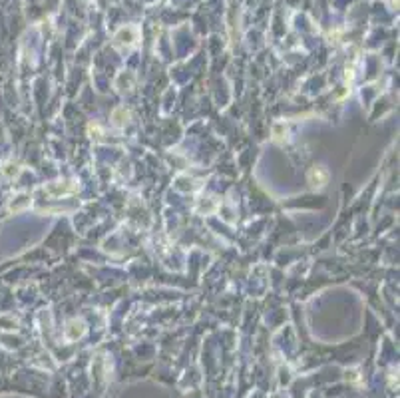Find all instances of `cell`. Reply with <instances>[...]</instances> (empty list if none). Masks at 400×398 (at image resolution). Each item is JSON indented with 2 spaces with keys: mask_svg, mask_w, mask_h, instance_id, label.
Returning a JSON list of instances; mask_svg holds the SVG:
<instances>
[{
  "mask_svg": "<svg viewBox=\"0 0 400 398\" xmlns=\"http://www.w3.org/2000/svg\"><path fill=\"white\" fill-rule=\"evenodd\" d=\"M84 331H86V327H84L82 321H72V323L68 325V329H66V337H68L70 341H76L78 337L84 335Z\"/></svg>",
  "mask_w": 400,
  "mask_h": 398,
  "instance_id": "obj_2",
  "label": "cell"
},
{
  "mask_svg": "<svg viewBox=\"0 0 400 398\" xmlns=\"http://www.w3.org/2000/svg\"><path fill=\"white\" fill-rule=\"evenodd\" d=\"M329 182V172L325 168H313L309 172V184L313 190H323Z\"/></svg>",
  "mask_w": 400,
  "mask_h": 398,
  "instance_id": "obj_1",
  "label": "cell"
}]
</instances>
